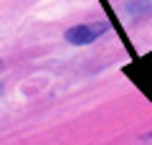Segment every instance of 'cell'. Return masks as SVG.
I'll use <instances>...</instances> for the list:
<instances>
[{"mask_svg":"<svg viewBox=\"0 0 152 145\" xmlns=\"http://www.w3.org/2000/svg\"><path fill=\"white\" fill-rule=\"evenodd\" d=\"M104 31H107V23H84V26H74V28L66 31V41L74 43V46H86V43H94Z\"/></svg>","mask_w":152,"mask_h":145,"instance_id":"6da1fadb","label":"cell"}]
</instances>
